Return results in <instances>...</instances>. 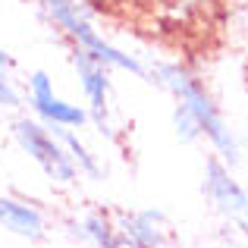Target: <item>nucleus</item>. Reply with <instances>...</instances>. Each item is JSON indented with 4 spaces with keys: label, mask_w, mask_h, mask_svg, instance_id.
Listing matches in <instances>:
<instances>
[{
    "label": "nucleus",
    "mask_w": 248,
    "mask_h": 248,
    "mask_svg": "<svg viewBox=\"0 0 248 248\" xmlns=\"http://www.w3.org/2000/svg\"><path fill=\"white\" fill-rule=\"evenodd\" d=\"M148 76H151L154 85H160L164 91H170L176 104L192 110V116L201 126V139H207V145L214 148V154H217L220 160H226L230 167L239 164V141H236V135H232L230 123L223 120V113H220L214 94L207 91V85L201 82L186 63H173V60L154 63V69H148Z\"/></svg>",
    "instance_id": "nucleus-1"
},
{
    "label": "nucleus",
    "mask_w": 248,
    "mask_h": 248,
    "mask_svg": "<svg viewBox=\"0 0 248 248\" xmlns=\"http://www.w3.org/2000/svg\"><path fill=\"white\" fill-rule=\"evenodd\" d=\"M41 6V13L50 19V22L60 29V35L69 41L73 50H82V54L94 57L97 63H104L107 69H123V73H132L139 79H148V66L139 60V57L126 54L123 47H116L113 41L101 35L91 22L88 10L79 3V0H35Z\"/></svg>",
    "instance_id": "nucleus-2"
},
{
    "label": "nucleus",
    "mask_w": 248,
    "mask_h": 248,
    "mask_svg": "<svg viewBox=\"0 0 248 248\" xmlns=\"http://www.w3.org/2000/svg\"><path fill=\"white\" fill-rule=\"evenodd\" d=\"M13 139L22 148V154H29L38 164L44 176H47L54 186H73L79 179V170H76L73 157H69L66 145L60 141V135L54 129H47L41 120L35 116H19L13 123Z\"/></svg>",
    "instance_id": "nucleus-3"
},
{
    "label": "nucleus",
    "mask_w": 248,
    "mask_h": 248,
    "mask_svg": "<svg viewBox=\"0 0 248 248\" xmlns=\"http://www.w3.org/2000/svg\"><path fill=\"white\" fill-rule=\"evenodd\" d=\"M69 63L76 69L82 97H85V110H88V123H94L97 132L116 139V126H113V85H110V69L104 63H97L94 57L82 54V50L69 47Z\"/></svg>",
    "instance_id": "nucleus-4"
},
{
    "label": "nucleus",
    "mask_w": 248,
    "mask_h": 248,
    "mask_svg": "<svg viewBox=\"0 0 248 248\" xmlns=\"http://www.w3.org/2000/svg\"><path fill=\"white\" fill-rule=\"evenodd\" d=\"M207 201L223 214L226 220L236 223V230L248 239V188L230 173V164L220 160L217 154L204 160V179H201Z\"/></svg>",
    "instance_id": "nucleus-5"
},
{
    "label": "nucleus",
    "mask_w": 248,
    "mask_h": 248,
    "mask_svg": "<svg viewBox=\"0 0 248 248\" xmlns=\"http://www.w3.org/2000/svg\"><path fill=\"white\" fill-rule=\"evenodd\" d=\"M29 107L35 120H41L47 129L60 132V129H82L88 126V110L85 104H73L66 97L57 94L54 79L44 69H35L29 76Z\"/></svg>",
    "instance_id": "nucleus-6"
},
{
    "label": "nucleus",
    "mask_w": 248,
    "mask_h": 248,
    "mask_svg": "<svg viewBox=\"0 0 248 248\" xmlns=\"http://www.w3.org/2000/svg\"><path fill=\"white\" fill-rule=\"evenodd\" d=\"M0 226L25 242H41L47 236V217L38 204L19 195H0Z\"/></svg>",
    "instance_id": "nucleus-7"
},
{
    "label": "nucleus",
    "mask_w": 248,
    "mask_h": 248,
    "mask_svg": "<svg viewBox=\"0 0 248 248\" xmlns=\"http://www.w3.org/2000/svg\"><path fill=\"white\" fill-rule=\"evenodd\" d=\"M113 223L126 248H167V223L160 211L116 214Z\"/></svg>",
    "instance_id": "nucleus-8"
},
{
    "label": "nucleus",
    "mask_w": 248,
    "mask_h": 248,
    "mask_svg": "<svg viewBox=\"0 0 248 248\" xmlns=\"http://www.w3.org/2000/svg\"><path fill=\"white\" fill-rule=\"evenodd\" d=\"M79 239L91 242L94 248H126L123 239H120L116 223L107 217V214H85L79 220Z\"/></svg>",
    "instance_id": "nucleus-9"
},
{
    "label": "nucleus",
    "mask_w": 248,
    "mask_h": 248,
    "mask_svg": "<svg viewBox=\"0 0 248 248\" xmlns=\"http://www.w3.org/2000/svg\"><path fill=\"white\" fill-rule=\"evenodd\" d=\"M60 141L66 145V151H69V157H73V164L76 170H79V176H88V179H104V164H101V157H97L94 151H91L88 145L82 141V135L76 132V129H60Z\"/></svg>",
    "instance_id": "nucleus-10"
},
{
    "label": "nucleus",
    "mask_w": 248,
    "mask_h": 248,
    "mask_svg": "<svg viewBox=\"0 0 248 248\" xmlns=\"http://www.w3.org/2000/svg\"><path fill=\"white\" fill-rule=\"evenodd\" d=\"M13 69H16V60L6 50H0V107H6V110L22 104V94H19L16 82H13Z\"/></svg>",
    "instance_id": "nucleus-11"
},
{
    "label": "nucleus",
    "mask_w": 248,
    "mask_h": 248,
    "mask_svg": "<svg viewBox=\"0 0 248 248\" xmlns=\"http://www.w3.org/2000/svg\"><path fill=\"white\" fill-rule=\"evenodd\" d=\"M173 129H176V135H179V141H188V145L201 139L198 120H195L192 110L182 107V104H173Z\"/></svg>",
    "instance_id": "nucleus-12"
},
{
    "label": "nucleus",
    "mask_w": 248,
    "mask_h": 248,
    "mask_svg": "<svg viewBox=\"0 0 248 248\" xmlns=\"http://www.w3.org/2000/svg\"><path fill=\"white\" fill-rule=\"evenodd\" d=\"M151 6H157L170 19H188L195 13H201L207 6V0H148Z\"/></svg>",
    "instance_id": "nucleus-13"
}]
</instances>
